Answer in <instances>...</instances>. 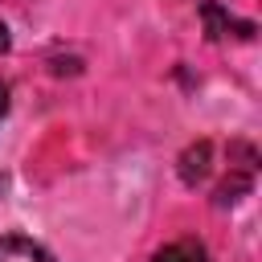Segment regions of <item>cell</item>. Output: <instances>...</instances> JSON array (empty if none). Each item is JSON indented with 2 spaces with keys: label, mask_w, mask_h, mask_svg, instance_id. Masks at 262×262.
I'll list each match as a JSON object with an SVG mask.
<instances>
[{
  "label": "cell",
  "mask_w": 262,
  "mask_h": 262,
  "mask_svg": "<svg viewBox=\"0 0 262 262\" xmlns=\"http://www.w3.org/2000/svg\"><path fill=\"white\" fill-rule=\"evenodd\" d=\"M4 111H8V86L0 82V119H4Z\"/></svg>",
  "instance_id": "obj_6"
},
{
  "label": "cell",
  "mask_w": 262,
  "mask_h": 262,
  "mask_svg": "<svg viewBox=\"0 0 262 262\" xmlns=\"http://www.w3.org/2000/svg\"><path fill=\"white\" fill-rule=\"evenodd\" d=\"M209 160H213V143L209 139H196L192 147H184V156H180V180L188 188H196L209 176Z\"/></svg>",
  "instance_id": "obj_3"
},
{
  "label": "cell",
  "mask_w": 262,
  "mask_h": 262,
  "mask_svg": "<svg viewBox=\"0 0 262 262\" xmlns=\"http://www.w3.org/2000/svg\"><path fill=\"white\" fill-rule=\"evenodd\" d=\"M8 45H12V37H8V25L0 20V53H8Z\"/></svg>",
  "instance_id": "obj_5"
},
{
  "label": "cell",
  "mask_w": 262,
  "mask_h": 262,
  "mask_svg": "<svg viewBox=\"0 0 262 262\" xmlns=\"http://www.w3.org/2000/svg\"><path fill=\"white\" fill-rule=\"evenodd\" d=\"M201 20H205V33L217 41V37H225L229 29H237V37H254V25L250 20H237L229 8H221L217 0H205L201 4Z\"/></svg>",
  "instance_id": "obj_1"
},
{
  "label": "cell",
  "mask_w": 262,
  "mask_h": 262,
  "mask_svg": "<svg viewBox=\"0 0 262 262\" xmlns=\"http://www.w3.org/2000/svg\"><path fill=\"white\" fill-rule=\"evenodd\" d=\"M151 262H209V250L201 242H172V246L156 250Z\"/></svg>",
  "instance_id": "obj_4"
},
{
  "label": "cell",
  "mask_w": 262,
  "mask_h": 262,
  "mask_svg": "<svg viewBox=\"0 0 262 262\" xmlns=\"http://www.w3.org/2000/svg\"><path fill=\"white\" fill-rule=\"evenodd\" d=\"M0 262H57V258L25 233H4L0 237Z\"/></svg>",
  "instance_id": "obj_2"
}]
</instances>
